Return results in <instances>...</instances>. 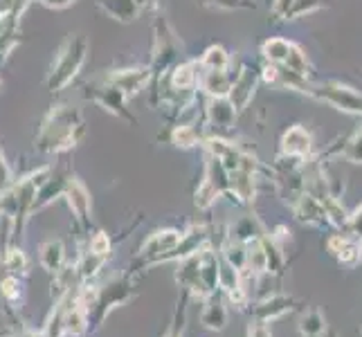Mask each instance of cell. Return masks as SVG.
Segmentation results:
<instances>
[{"label": "cell", "mask_w": 362, "mask_h": 337, "mask_svg": "<svg viewBox=\"0 0 362 337\" xmlns=\"http://www.w3.org/2000/svg\"><path fill=\"white\" fill-rule=\"evenodd\" d=\"M315 97L324 99L327 104L346 110V112H362V95L354 93L351 88H342V85H324L317 90H308Z\"/></svg>", "instance_id": "1"}, {"label": "cell", "mask_w": 362, "mask_h": 337, "mask_svg": "<svg viewBox=\"0 0 362 337\" xmlns=\"http://www.w3.org/2000/svg\"><path fill=\"white\" fill-rule=\"evenodd\" d=\"M180 243V234L173 230L165 232H156L151 239L142 245V254L144 256H153L156 261H165L167 254H171V249H176Z\"/></svg>", "instance_id": "2"}, {"label": "cell", "mask_w": 362, "mask_h": 337, "mask_svg": "<svg viewBox=\"0 0 362 337\" xmlns=\"http://www.w3.org/2000/svg\"><path fill=\"white\" fill-rule=\"evenodd\" d=\"M281 148L288 158H306L310 153V135L302 126H293L284 135Z\"/></svg>", "instance_id": "3"}, {"label": "cell", "mask_w": 362, "mask_h": 337, "mask_svg": "<svg viewBox=\"0 0 362 337\" xmlns=\"http://www.w3.org/2000/svg\"><path fill=\"white\" fill-rule=\"evenodd\" d=\"M297 218L308 225H324L327 223V211H324L322 201L310 194H304L297 203Z\"/></svg>", "instance_id": "4"}, {"label": "cell", "mask_w": 362, "mask_h": 337, "mask_svg": "<svg viewBox=\"0 0 362 337\" xmlns=\"http://www.w3.org/2000/svg\"><path fill=\"white\" fill-rule=\"evenodd\" d=\"M293 310V299L291 297H284V295H274L270 297L268 302H264L257 308V321L261 324H268L272 319H277L286 313Z\"/></svg>", "instance_id": "5"}, {"label": "cell", "mask_w": 362, "mask_h": 337, "mask_svg": "<svg viewBox=\"0 0 362 337\" xmlns=\"http://www.w3.org/2000/svg\"><path fill=\"white\" fill-rule=\"evenodd\" d=\"M201 321H203L205 329H211V331H223V329H226L228 310H226V306H223V302L216 295L207 297V306H205L203 315H201Z\"/></svg>", "instance_id": "6"}, {"label": "cell", "mask_w": 362, "mask_h": 337, "mask_svg": "<svg viewBox=\"0 0 362 337\" xmlns=\"http://www.w3.org/2000/svg\"><path fill=\"white\" fill-rule=\"evenodd\" d=\"M64 329L72 335H81L88 329V310L72 302L68 310H64Z\"/></svg>", "instance_id": "7"}, {"label": "cell", "mask_w": 362, "mask_h": 337, "mask_svg": "<svg viewBox=\"0 0 362 337\" xmlns=\"http://www.w3.org/2000/svg\"><path fill=\"white\" fill-rule=\"evenodd\" d=\"M41 266L47 272H57L64 266V245L59 241H49L41 247Z\"/></svg>", "instance_id": "8"}, {"label": "cell", "mask_w": 362, "mask_h": 337, "mask_svg": "<svg viewBox=\"0 0 362 337\" xmlns=\"http://www.w3.org/2000/svg\"><path fill=\"white\" fill-rule=\"evenodd\" d=\"M299 331H302L304 337H320L324 331H327V319H324L320 310H308V313L302 317Z\"/></svg>", "instance_id": "9"}, {"label": "cell", "mask_w": 362, "mask_h": 337, "mask_svg": "<svg viewBox=\"0 0 362 337\" xmlns=\"http://www.w3.org/2000/svg\"><path fill=\"white\" fill-rule=\"evenodd\" d=\"M68 198H70L72 209L79 214V218H88L90 198H88V194H86V189H83L79 182H70V187H68Z\"/></svg>", "instance_id": "10"}, {"label": "cell", "mask_w": 362, "mask_h": 337, "mask_svg": "<svg viewBox=\"0 0 362 337\" xmlns=\"http://www.w3.org/2000/svg\"><path fill=\"white\" fill-rule=\"evenodd\" d=\"M293 43L284 41V39H272L264 45V54L272 61V64H286V59L291 54Z\"/></svg>", "instance_id": "11"}, {"label": "cell", "mask_w": 362, "mask_h": 337, "mask_svg": "<svg viewBox=\"0 0 362 337\" xmlns=\"http://www.w3.org/2000/svg\"><path fill=\"white\" fill-rule=\"evenodd\" d=\"M344 158L354 165H362V126L354 133L351 140L344 146Z\"/></svg>", "instance_id": "12"}, {"label": "cell", "mask_w": 362, "mask_h": 337, "mask_svg": "<svg viewBox=\"0 0 362 337\" xmlns=\"http://www.w3.org/2000/svg\"><path fill=\"white\" fill-rule=\"evenodd\" d=\"M5 268L9 272H25L28 270V259H25L21 249H9L7 259H5Z\"/></svg>", "instance_id": "13"}, {"label": "cell", "mask_w": 362, "mask_h": 337, "mask_svg": "<svg viewBox=\"0 0 362 337\" xmlns=\"http://www.w3.org/2000/svg\"><path fill=\"white\" fill-rule=\"evenodd\" d=\"M0 295H3L5 299H9V302H16V299L21 297V281L14 277H7L3 283H0Z\"/></svg>", "instance_id": "14"}, {"label": "cell", "mask_w": 362, "mask_h": 337, "mask_svg": "<svg viewBox=\"0 0 362 337\" xmlns=\"http://www.w3.org/2000/svg\"><path fill=\"white\" fill-rule=\"evenodd\" d=\"M90 252L97 254V256H106L110 252V241L106 234H97L93 243H90Z\"/></svg>", "instance_id": "15"}, {"label": "cell", "mask_w": 362, "mask_h": 337, "mask_svg": "<svg viewBox=\"0 0 362 337\" xmlns=\"http://www.w3.org/2000/svg\"><path fill=\"white\" fill-rule=\"evenodd\" d=\"M207 64L211 66V68H218V70H223L226 68V61H228V57H226V52L223 49H209V54H207Z\"/></svg>", "instance_id": "16"}, {"label": "cell", "mask_w": 362, "mask_h": 337, "mask_svg": "<svg viewBox=\"0 0 362 337\" xmlns=\"http://www.w3.org/2000/svg\"><path fill=\"white\" fill-rule=\"evenodd\" d=\"M349 227H351V232L356 236H362V207H358L354 211V216L349 218Z\"/></svg>", "instance_id": "17"}, {"label": "cell", "mask_w": 362, "mask_h": 337, "mask_svg": "<svg viewBox=\"0 0 362 337\" xmlns=\"http://www.w3.org/2000/svg\"><path fill=\"white\" fill-rule=\"evenodd\" d=\"M247 337H270V333H268V329H266V324L257 321V324H252V326H250Z\"/></svg>", "instance_id": "18"}, {"label": "cell", "mask_w": 362, "mask_h": 337, "mask_svg": "<svg viewBox=\"0 0 362 337\" xmlns=\"http://www.w3.org/2000/svg\"><path fill=\"white\" fill-rule=\"evenodd\" d=\"M176 140H178L182 146H189V144H194V133H192V131H178V133H176Z\"/></svg>", "instance_id": "19"}, {"label": "cell", "mask_w": 362, "mask_h": 337, "mask_svg": "<svg viewBox=\"0 0 362 337\" xmlns=\"http://www.w3.org/2000/svg\"><path fill=\"white\" fill-rule=\"evenodd\" d=\"M7 180H9V169H7V165H5L3 155H0V187H5Z\"/></svg>", "instance_id": "20"}, {"label": "cell", "mask_w": 362, "mask_h": 337, "mask_svg": "<svg viewBox=\"0 0 362 337\" xmlns=\"http://www.w3.org/2000/svg\"><path fill=\"white\" fill-rule=\"evenodd\" d=\"M165 337H180V333H178V329H171Z\"/></svg>", "instance_id": "21"}, {"label": "cell", "mask_w": 362, "mask_h": 337, "mask_svg": "<svg viewBox=\"0 0 362 337\" xmlns=\"http://www.w3.org/2000/svg\"><path fill=\"white\" fill-rule=\"evenodd\" d=\"M320 337H338V335H335L333 331H329V329H327V331H324V333H322Z\"/></svg>", "instance_id": "22"}, {"label": "cell", "mask_w": 362, "mask_h": 337, "mask_svg": "<svg viewBox=\"0 0 362 337\" xmlns=\"http://www.w3.org/2000/svg\"><path fill=\"white\" fill-rule=\"evenodd\" d=\"M360 261H362V247H360Z\"/></svg>", "instance_id": "23"}]
</instances>
